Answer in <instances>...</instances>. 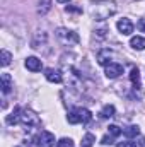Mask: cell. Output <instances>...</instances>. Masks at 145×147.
Segmentation results:
<instances>
[{"label": "cell", "instance_id": "9a60e30c", "mask_svg": "<svg viewBox=\"0 0 145 147\" xmlns=\"http://www.w3.org/2000/svg\"><path fill=\"white\" fill-rule=\"evenodd\" d=\"M130 80L133 82L135 87H140V72H138V69H133L130 72Z\"/></svg>", "mask_w": 145, "mask_h": 147}, {"label": "cell", "instance_id": "8992f818", "mask_svg": "<svg viewBox=\"0 0 145 147\" xmlns=\"http://www.w3.org/2000/svg\"><path fill=\"white\" fill-rule=\"evenodd\" d=\"M123 74V65H119V63H109L108 67H106V77L108 79H116V77H119Z\"/></svg>", "mask_w": 145, "mask_h": 147}, {"label": "cell", "instance_id": "4fadbf2b", "mask_svg": "<svg viewBox=\"0 0 145 147\" xmlns=\"http://www.w3.org/2000/svg\"><path fill=\"white\" fill-rule=\"evenodd\" d=\"M123 134H125L128 139H132V137H138V135H140V128H138L137 125H130V127H126V128L123 130Z\"/></svg>", "mask_w": 145, "mask_h": 147}, {"label": "cell", "instance_id": "7c38bea8", "mask_svg": "<svg viewBox=\"0 0 145 147\" xmlns=\"http://www.w3.org/2000/svg\"><path fill=\"white\" fill-rule=\"evenodd\" d=\"M130 46L133 50H144L145 48V38L142 36H133L130 39Z\"/></svg>", "mask_w": 145, "mask_h": 147}, {"label": "cell", "instance_id": "6da1fadb", "mask_svg": "<svg viewBox=\"0 0 145 147\" xmlns=\"http://www.w3.org/2000/svg\"><path fill=\"white\" fill-rule=\"evenodd\" d=\"M116 12L114 5L113 3H97L94 9H92V14L97 21H103V19H108L109 16H113Z\"/></svg>", "mask_w": 145, "mask_h": 147}, {"label": "cell", "instance_id": "ffe728a7", "mask_svg": "<svg viewBox=\"0 0 145 147\" xmlns=\"http://www.w3.org/2000/svg\"><path fill=\"white\" fill-rule=\"evenodd\" d=\"M56 147H73L72 139H60L56 142Z\"/></svg>", "mask_w": 145, "mask_h": 147}, {"label": "cell", "instance_id": "44dd1931", "mask_svg": "<svg viewBox=\"0 0 145 147\" xmlns=\"http://www.w3.org/2000/svg\"><path fill=\"white\" fill-rule=\"evenodd\" d=\"M68 121L72 123V125H75V123H79L80 120H79V115H77V110H73L68 113Z\"/></svg>", "mask_w": 145, "mask_h": 147}, {"label": "cell", "instance_id": "30bf717a", "mask_svg": "<svg viewBox=\"0 0 145 147\" xmlns=\"http://www.w3.org/2000/svg\"><path fill=\"white\" fill-rule=\"evenodd\" d=\"M77 115H79V120L82 123H89L92 120V113L87 110V108H77Z\"/></svg>", "mask_w": 145, "mask_h": 147}, {"label": "cell", "instance_id": "e0dca14e", "mask_svg": "<svg viewBox=\"0 0 145 147\" xmlns=\"http://www.w3.org/2000/svg\"><path fill=\"white\" fill-rule=\"evenodd\" d=\"M0 60H2V65L7 67V65L10 63V60H12V55H10L7 50H2V53H0Z\"/></svg>", "mask_w": 145, "mask_h": 147}, {"label": "cell", "instance_id": "277c9868", "mask_svg": "<svg viewBox=\"0 0 145 147\" xmlns=\"http://www.w3.org/2000/svg\"><path fill=\"white\" fill-rule=\"evenodd\" d=\"M56 36H58V39H60L63 45H73V43H79V34L73 33V31H68V29H63V28H60V29L56 31Z\"/></svg>", "mask_w": 145, "mask_h": 147}, {"label": "cell", "instance_id": "7402d4cb", "mask_svg": "<svg viewBox=\"0 0 145 147\" xmlns=\"http://www.w3.org/2000/svg\"><path fill=\"white\" fill-rule=\"evenodd\" d=\"M116 147H137L135 142H130V140H125V142H119Z\"/></svg>", "mask_w": 145, "mask_h": 147}, {"label": "cell", "instance_id": "3957f363", "mask_svg": "<svg viewBox=\"0 0 145 147\" xmlns=\"http://www.w3.org/2000/svg\"><path fill=\"white\" fill-rule=\"evenodd\" d=\"M38 147H53L55 146V135L48 130H41L36 137Z\"/></svg>", "mask_w": 145, "mask_h": 147}, {"label": "cell", "instance_id": "484cf974", "mask_svg": "<svg viewBox=\"0 0 145 147\" xmlns=\"http://www.w3.org/2000/svg\"><path fill=\"white\" fill-rule=\"evenodd\" d=\"M56 2H58V3H68L70 0H56Z\"/></svg>", "mask_w": 145, "mask_h": 147}, {"label": "cell", "instance_id": "5bb4252c", "mask_svg": "<svg viewBox=\"0 0 145 147\" xmlns=\"http://www.w3.org/2000/svg\"><path fill=\"white\" fill-rule=\"evenodd\" d=\"M94 142H96V137H94L92 134H85V135H84V139H82L80 147H92V146H94Z\"/></svg>", "mask_w": 145, "mask_h": 147}, {"label": "cell", "instance_id": "9c48e42d", "mask_svg": "<svg viewBox=\"0 0 145 147\" xmlns=\"http://www.w3.org/2000/svg\"><path fill=\"white\" fill-rule=\"evenodd\" d=\"M44 75H46V79H48L50 82H55V84H60V82H62L60 72H56V70H53V69H46V70H44Z\"/></svg>", "mask_w": 145, "mask_h": 147}, {"label": "cell", "instance_id": "d4e9b609", "mask_svg": "<svg viewBox=\"0 0 145 147\" xmlns=\"http://www.w3.org/2000/svg\"><path fill=\"white\" fill-rule=\"evenodd\" d=\"M67 12H82L80 7H67Z\"/></svg>", "mask_w": 145, "mask_h": 147}, {"label": "cell", "instance_id": "8fae6325", "mask_svg": "<svg viewBox=\"0 0 145 147\" xmlns=\"http://www.w3.org/2000/svg\"><path fill=\"white\" fill-rule=\"evenodd\" d=\"M21 111H22L21 108H15L12 115H9V116H7V120H5V121H7L9 125H17V123H21Z\"/></svg>", "mask_w": 145, "mask_h": 147}, {"label": "cell", "instance_id": "603a6c76", "mask_svg": "<svg viewBox=\"0 0 145 147\" xmlns=\"http://www.w3.org/2000/svg\"><path fill=\"white\" fill-rule=\"evenodd\" d=\"M101 144H104V146H111V144H113V137H104Z\"/></svg>", "mask_w": 145, "mask_h": 147}, {"label": "cell", "instance_id": "4316f807", "mask_svg": "<svg viewBox=\"0 0 145 147\" xmlns=\"http://www.w3.org/2000/svg\"><path fill=\"white\" fill-rule=\"evenodd\" d=\"M125 2H135V0H125Z\"/></svg>", "mask_w": 145, "mask_h": 147}, {"label": "cell", "instance_id": "2e32d148", "mask_svg": "<svg viewBox=\"0 0 145 147\" xmlns=\"http://www.w3.org/2000/svg\"><path fill=\"white\" fill-rule=\"evenodd\" d=\"M101 116L103 118H111V116H114V106L113 105H106L103 111H101Z\"/></svg>", "mask_w": 145, "mask_h": 147}, {"label": "cell", "instance_id": "d6986e66", "mask_svg": "<svg viewBox=\"0 0 145 147\" xmlns=\"http://www.w3.org/2000/svg\"><path fill=\"white\" fill-rule=\"evenodd\" d=\"M48 10H50V0H43V2H39L38 12H39V14H46Z\"/></svg>", "mask_w": 145, "mask_h": 147}, {"label": "cell", "instance_id": "ac0fdd59", "mask_svg": "<svg viewBox=\"0 0 145 147\" xmlns=\"http://www.w3.org/2000/svg\"><path fill=\"white\" fill-rule=\"evenodd\" d=\"M108 132H109V135H111V137H119V135L123 134V130H121L119 127H116V125H109Z\"/></svg>", "mask_w": 145, "mask_h": 147}, {"label": "cell", "instance_id": "52a82bcc", "mask_svg": "<svg viewBox=\"0 0 145 147\" xmlns=\"http://www.w3.org/2000/svg\"><path fill=\"white\" fill-rule=\"evenodd\" d=\"M26 69L31 70V72H39L43 69V63H41V60L36 58V57H28L26 58Z\"/></svg>", "mask_w": 145, "mask_h": 147}, {"label": "cell", "instance_id": "cb8c5ba5", "mask_svg": "<svg viewBox=\"0 0 145 147\" xmlns=\"http://www.w3.org/2000/svg\"><path fill=\"white\" fill-rule=\"evenodd\" d=\"M138 29H140L142 33H145V19H140V21H138Z\"/></svg>", "mask_w": 145, "mask_h": 147}, {"label": "cell", "instance_id": "5b68a950", "mask_svg": "<svg viewBox=\"0 0 145 147\" xmlns=\"http://www.w3.org/2000/svg\"><path fill=\"white\" fill-rule=\"evenodd\" d=\"M116 28H118V31H119L121 34H125V36H128V34L133 33V24H132V21L126 19V17L119 19V21L116 22Z\"/></svg>", "mask_w": 145, "mask_h": 147}, {"label": "cell", "instance_id": "7a4b0ae2", "mask_svg": "<svg viewBox=\"0 0 145 147\" xmlns=\"http://www.w3.org/2000/svg\"><path fill=\"white\" fill-rule=\"evenodd\" d=\"M21 123H22L24 127H28V128H29V127H39V125H41L38 115L31 110L21 111Z\"/></svg>", "mask_w": 145, "mask_h": 147}, {"label": "cell", "instance_id": "ba28073f", "mask_svg": "<svg viewBox=\"0 0 145 147\" xmlns=\"http://www.w3.org/2000/svg\"><path fill=\"white\" fill-rule=\"evenodd\" d=\"M0 80H2V92H3V94H9V92L12 91V87H14V86H12V79H10V75L3 72L2 75H0Z\"/></svg>", "mask_w": 145, "mask_h": 147}]
</instances>
